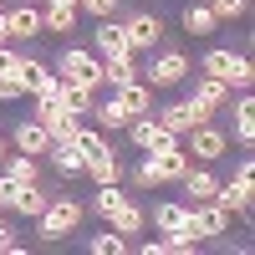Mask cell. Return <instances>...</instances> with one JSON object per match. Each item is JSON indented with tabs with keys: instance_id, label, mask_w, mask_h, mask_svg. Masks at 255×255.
<instances>
[{
	"instance_id": "4316f807",
	"label": "cell",
	"mask_w": 255,
	"mask_h": 255,
	"mask_svg": "<svg viewBox=\"0 0 255 255\" xmlns=\"http://www.w3.org/2000/svg\"><path fill=\"white\" fill-rule=\"evenodd\" d=\"M92 118H97V128H102V133H118V128H128V123H133V118H128L118 102H113V97H97V102H92Z\"/></svg>"
},
{
	"instance_id": "5bb4252c",
	"label": "cell",
	"mask_w": 255,
	"mask_h": 255,
	"mask_svg": "<svg viewBox=\"0 0 255 255\" xmlns=\"http://www.w3.org/2000/svg\"><path fill=\"white\" fill-rule=\"evenodd\" d=\"M92 51H97V56H133L118 15H108V20H97V26H92Z\"/></svg>"
},
{
	"instance_id": "7402d4cb",
	"label": "cell",
	"mask_w": 255,
	"mask_h": 255,
	"mask_svg": "<svg viewBox=\"0 0 255 255\" xmlns=\"http://www.w3.org/2000/svg\"><path fill=\"white\" fill-rule=\"evenodd\" d=\"M153 230L158 235H174V230H184L189 225V204H179V199H163V204H153Z\"/></svg>"
},
{
	"instance_id": "7a4b0ae2",
	"label": "cell",
	"mask_w": 255,
	"mask_h": 255,
	"mask_svg": "<svg viewBox=\"0 0 255 255\" xmlns=\"http://www.w3.org/2000/svg\"><path fill=\"white\" fill-rule=\"evenodd\" d=\"M199 72H204V77H220L230 92H235V87L245 92L250 82H255V67H250V56H245V51H230V46H209V51L199 56Z\"/></svg>"
},
{
	"instance_id": "d6a6232c",
	"label": "cell",
	"mask_w": 255,
	"mask_h": 255,
	"mask_svg": "<svg viewBox=\"0 0 255 255\" xmlns=\"http://www.w3.org/2000/svg\"><path fill=\"white\" fill-rule=\"evenodd\" d=\"M118 5H123V0H77V10H82V15H92V20L118 15Z\"/></svg>"
},
{
	"instance_id": "277c9868",
	"label": "cell",
	"mask_w": 255,
	"mask_h": 255,
	"mask_svg": "<svg viewBox=\"0 0 255 255\" xmlns=\"http://www.w3.org/2000/svg\"><path fill=\"white\" fill-rule=\"evenodd\" d=\"M189 72H194V67H189V56H184V51H158V56H153V67H138V77H143L153 92H174V87H184Z\"/></svg>"
},
{
	"instance_id": "cb8c5ba5",
	"label": "cell",
	"mask_w": 255,
	"mask_h": 255,
	"mask_svg": "<svg viewBox=\"0 0 255 255\" xmlns=\"http://www.w3.org/2000/svg\"><path fill=\"white\" fill-rule=\"evenodd\" d=\"M179 20H184V31H189V36H215V26H220L215 10H209L204 0H189V5L179 10Z\"/></svg>"
},
{
	"instance_id": "f1b7e54d",
	"label": "cell",
	"mask_w": 255,
	"mask_h": 255,
	"mask_svg": "<svg viewBox=\"0 0 255 255\" xmlns=\"http://www.w3.org/2000/svg\"><path fill=\"white\" fill-rule=\"evenodd\" d=\"M235 138H240V148L255 143V102H250V97L235 102Z\"/></svg>"
},
{
	"instance_id": "8992f818",
	"label": "cell",
	"mask_w": 255,
	"mask_h": 255,
	"mask_svg": "<svg viewBox=\"0 0 255 255\" xmlns=\"http://www.w3.org/2000/svg\"><path fill=\"white\" fill-rule=\"evenodd\" d=\"M153 118H158V123H163L168 133H174V138H184L189 128H199V123H209L215 113H209V108H199L194 97H179V102H163V108H153Z\"/></svg>"
},
{
	"instance_id": "5b68a950",
	"label": "cell",
	"mask_w": 255,
	"mask_h": 255,
	"mask_svg": "<svg viewBox=\"0 0 255 255\" xmlns=\"http://www.w3.org/2000/svg\"><path fill=\"white\" fill-rule=\"evenodd\" d=\"M250 199H255V158H240L235 179H225L215 189V204H225L230 215H250Z\"/></svg>"
},
{
	"instance_id": "6da1fadb",
	"label": "cell",
	"mask_w": 255,
	"mask_h": 255,
	"mask_svg": "<svg viewBox=\"0 0 255 255\" xmlns=\"http://www.w3.org/2000/svg\"><path fill=\"white\" fill-rule=\"evenodd\" d=\"M82 215H87V204H82V199H72V194H56V199H46V209L36 215V235L46 240V245H56V240L77 235Z\"/></svg>"
},
{
	"instance_id": "f35d334b",
	"label": "cell",
	"mask_w": 255,
	"mask_h": 255,
	"mask_svg": "<svg viewBox=\"0 0 255 255\" xmlns=\"http://www.w3.org/2000/svg\"><path fill=\"white\" fill-rule=\"evenodd\" d=\"M15 5H41V0H15Z\"/></svg>"
},
{
	"instance_id": "74e56055",
	"label": "cell",
	"mask_w": 255,
	"mask_h": 255,
	"mask_svg": "<svg viewBox=\"0 0 255 255\" xmlns=\"http://www.w3.org/2000/svg\"><path fill=\"white\" fill-rule=\"evenodd\" d=\"M5 153H10V138H5V133H0V163H5Z\"/></svg>"
},
{
	"instance_id": "e575fe53",
	"label": "cell",
	"mask_w": 255,
	"mask_h": 255,
	"mask_svg": "<svg viewBox=\"0 0 255 255\" xmlns=\"http://www.w3.org/2000/svg\"><path fill=\"white\" fill-rule=\"evenodd\" d=\"M26 97V77H0V102H20Z\"/></svg>"
},
{
	"instance_id": "e0dca14e",
	"label": "cell",
	"mask_w": 255,
	"mask_h": 255,
	"mask_svg": "<svg viewBox=\"0 0 255 255\" xmlns=\"http://www.w3.org/2000/svg\"><path fill=\"white\" fill-rule=\"evenodd\" d=\"M108 225L118 230V235H143V230H148V209H143L133 194H128V199L113 209V215H108Z\"/></svg>"
},
{
	"instance_id": "52a82bcc",
	"label": "cell",
	"mask_w": 255,
	"mask_h": 255,
	"mask_svg": "<svg viewBox=\"0 0 255 255\" xmlns=\"http://www.w3.org/2000/svg\"><path fill=\"white\" fill-rule=\"evenodd\" d=\"M184 138H189V158H199V163L225 158V148H230V133H225V128H215V118L199 123V128H189Z\"/></svg>"
},
{
	"instance_id": "484cf974",
	"label": "cell",
	"mask_w": 255,
	"mask_h": 255,
	"mask_svg": "<svg viewBox=\"0 0 255 255\" xmlns=\"http://www.w3.org/2000/svg\"><path fill=\"white\" fill-rule=\"evenodd\" d=\"M138 77V56H102V87H123Z\"/></svg>"
},
{
	"instance_id": "30bf717a",
	"label": "cell",
	"mask_w": 255,
	"mask_h": 255,
	"mask_svg": "<svg viewBox=\"0 0 255 255\" xmlns=\"http://www.w3.org/2000/svg\"><path fill=\"white\" fill-rule=\"evenodd\" d=\"M189 230H194L199 240H215L230 230V209L215 204V199H204V204H189Z\"/></svg>"
},
{
	"instance_id": "8d00e7d4",
	"label": "cell",
	"mask_w": 255,
	"mask_h": 255,
	"mask_svg": "<svg viewBox=\"0 0 255 255\" xmlns=\"http://www.w3.org/2000/svg\"><path fill=\"white\" fill-rule=\"evenodd\" d=\"M10 41V20H5V10H0V46Z\"/></svg>"
},
{
	"instance_id": "44dd1931",
	"label": "cell",
	"mask_w": 255,
	"mask_h": 255,
	"mask_svg": "<svg viewBox=\"0 0 255 255\" xmlns=\"http://www.w3.org/2000/svg\"><path fill=\"white\" fill-rule=\"evenodd\" d=\"M77 5H56V0H41V26H46V36H72L77 31Z\"/></svg>"
},
{
	"instance_id": "9c48e42d",
	"label": "cell",
	"mask_w": 255,
	"mask_h": 255,
	"mask_svg": "<svg viewBox=\"0 0 255 255\" xmlns=\"http://www.w3.org/2000/svg\"><path fill=\"white\" fill-rule=\"evenodd\" d=\"M128 138H133V148H138V153H158V148H174V143H179V138L168 133V128H163L153 113H143V118H133V123H128Z\"/></svg>"
},
{
	"instance_id": "4dcf8cb0",
	"label": "cell",
	"mask_w": 255,
	"mask_h": 255,
	"mask_svg": "<svg viewBox=\"0 0 255 255\" xmlns=\"http://www.w3.org/2000/svg\"><path fill=\"white\" fill-rule=\"evenodd\" d=\"M87 250H92V255H123V250H128V235H118V230L108 225L102 235H92V240H87Z\"/></svg>"
},
{
	"instance_id": "3957f363",
	"label": "cell",
	"mask_w": 255,
	"mask_h": 255,
	"mask_svg": "<svg viewBox=\"0 0 255 255\" xmlns=\"http://www.w3.org/2000/svg\"><path fill=\"white\" fill-rule=\"evenodd\" d=\"M56 77H67V82H82V87H102V56L92 46H61L56 56Z\"/></svg>"
},
{
	"instance_id": "7c38bea8",
	"label": "cell",
	"mask_w": 255,
	"mask_h": 255,
	"mask_svg": "<svg viewBox=\"0 0 255 255\" xmlns=\"http://www.w3.org/2000/svg\"><path fill=\"white\" fill-rule=\"evenodd\" d=\"M189 97H194L199 108H209V113H225L230 108V87L220 77H204V72H189Z\"/></svg>"
},
{
	"instance_id": "83f0119b",
	"label": "cell",
	"mask_w": 255,
	"mask_h": 255,
	"mask_svg": "<svg viewBox=\"0 0 255 255\" xmlns=\"http://www.w3.org/2000/svg\"><path fill=\"white\" fill-rule=\"evenodd\" d=\"M87 174H92V184H123V179H128V168H123L118 153H108V158H92V163H87Z\"/></svg>"
},
{
	"instance_id": "ac0fdd59",
	"label": "cell",
	"mask_w": 255,
	"mask_h": 255,
	"mask_svg": "<svg viewBox=\"0 0 255 255\" xmlns=\"http://www.w3.org/2000/svg\"><path fill=\"white\" fill-rule=\"evenodd\" d=\"M0 174H5L10 184H41V158H36V153H20V148H10L5 163H0Z\"/></svg>"
},
{
	"instance_id": "8fae6325",
	"label": "cell",
	"mask_w": 255,
	"mask_h": 255,
	"mask_svg": "<svg viewBox=\"0 0 255 255\" xmlns=\"http://www.w3.org/2000/svg\"><path fill=\"white\" fill-rule=\"evenodd\" d=\"M189 148L184 143H174V148H158V153H148V168H153V179L158 184H179L184 174H189Z\"/></svg>"
},
{
	"instance_id": "4fadbf2b",
	"label": "cell",
	"mask_w": 255,
	"mask_h": 255,
	"mask_svg": "<svg viewBox=\"0 0 255 255\" xmlns=\"http://www.w3.org/2000/svg\"><path fill=\"white\" fill-rule=\"evenodd\" d=\"M113 102L128 118H143V113H153V87H148L143 77H133V82H123V87H113Z\"/></svg>"
},
{
	"instance_id": "603a6c76",
	"label": "cell",
	"mask_w": 255,
	"mask_h": 255,
	"mask_svg": "<svg viewBox=\"0 0 255 255\" xmlns=\"http://www.w3.org/2000/svg\"><path fill=\"white\" fill-rule=\"evenodd\" d=\"M179 184H184L189 204H204V199H215V189H220V179L209 174V168H194V163H189V174H184Z\"/></svg>"
},
{
	"instance_id": "836d02e7",
	"label": "cell",
	"mask_w": 255,
	"mask_h": 255,
	"mask_svg": "<svg viewBox=\"0 0 255 255\" xmlns=\"http://www.w3.org/2000/svg\"><path fill=\"white\" fill-rule=\"evenodd\" d=\"M20 72H26V56L5 41V46H0V77H20Z\"/></svg>"
},
{
	"instance_id": "9a60e30c",
	"label": "cell",
	"mask_w": 255,
	"mask_h": 255,
	"mask_svg": "<svg viewBox=\"0 0 255 255\" xmlns=\"http://www.w3.org/2000/svg\"><path fill=\"white\" fill-rule=\"evenodd\" d=\"M46 189H41V184H10V194H5V209H10V215H26V220H36L41 215V209H46Z\"/></svg>"
},
{
	"instance_id": "2e32d148",
	"label": "cell",
	"mask_w": 255,
	"mask_h": 255,
	"mask_svg": "<svg viewBox=\"0 0 255 255\" xmlns=\"http://www.w3.org/2000/svg\"><path fill=\"white\" fill-rule=\"evenodd\" d=\"M10 148H20V153H36V158H46V148H51V133L41 128L36 118L26 123H15V133H10Z\"/></svg>"
},
{
	"instance_id": "ba28073f",
	"label": "cell",
	"mask_w": 255,
	"mask_h": 255,
	"mask_svg": "<svg viewBox=\"0 0 255 255\" xmlns=\"http://www.w3.org/2000/svg\"><path fill=\"white\" fill-rule=\"evenodd\" d=\"M123 36H128V51L143 56V51H153L158 41H163V20H158V15H148V10H138V15H128V20H123Z\"/></svg>"
},
{
	"instance_id": "f546056e",
	"label": "cell",
	"mask_w": 255,
	"mask_h": 255,
	"mask_svg": "<svg viewBox=\"0 0 255 255\" xmlns=\"http://www.w3.org/2000/svg\"><path fill=\"white\" fill-rule=\"evenodd\" d=\"M123 199H128V189H123V184H97V189H92V209H97L102 220H108Z\"/></svg>"
},
{
	"instance_id": "ffe728a7",
	"label": "cell",
	"mask_w": 255,
	"mask_h": 255,
	"mask_svg": "<svg viewBox=\"0 0 255 255\" xmlns=\"http://www.w3.org/2000/svg\"><path fill=\"white\" fill-rule=\"evenodd\" d=\"M46 158H51V168H56V174L61 179H77V174H87V158H82V148L67 138V143H51L46 148Z\"/></svg>"
},
{
	"instance_id": "d6986e66",
	"label": "cell",
	"mask_w": 255,
	"mask_h": 255,
	"mask_svg": "<svg viewBox=\"0 0 255 255\" xmlns=\"http://www.w3.org/2000/svg\"><path fill=\"white\" fill-rule=\"evenodd\" d=\"M5 20H10V41L46 36V26H41V5H15V10H5Z\"/></svg>"
},
{
	"instance_id": "d4e9b609",
	"label": "cell",
	"mask_w": 255,
	"mask_h": 255,
	"mask_svg": "<svg viewBox=\"0 0 255 255\" xmlns=\"http://www.w3.org/2000/svg\"><path fill=\"white\" fill-rule=\"evenodd\" d=\"M72 143L82 148V158H87V163H92V158H108V153H113V143H108V133H102V128H87V123L77 128V138H72Z\"/></svg>"
},
{
	"instance_id": "1f68e13d",
	"label": "cell",
	"mask_w": 255,
	"mask_h": 255,
	"mask_svg": "<svg viewBox=\"0 0 255 255\" xmlns=\"http://www.w3.org/2000/svg\"><path fill=\"white\" fill-rule=\"evenodd\" d=\"M209 10H215V20H240L250 10V0H204Z\"/></svg>"
},
{
	"instance_id": "d590c367",
	"label": "cell",
	"mask_w": 255,
	"mask_h": 255,
	"mask_svg": "<svg viewBox=\"0 0 255 255\" xmlns=\"http://www.w3.org/2000/svg\"><path fill=\"white\" fill-rule=\"evenodd\" d=\"M0 255H26V245H20L10 235V225H5V209H0Z\"/></svg>"
}]
</instances>
